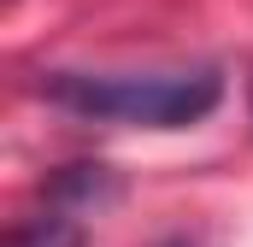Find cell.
I'll list each match as a JSON object with an SVG mask.
<instances>
[{"label":"cell","instance_id":"6da1fadb","mask_svg":"<svg viewBox=\"0 0 253 247\" xmlns=\"http://www.w3.org/2000/svg\"><path fill=\"white\" fill-rule=\"evenodd\" d=\"M42 94L94 124H129V129H189L212 118L224 100L218 71H53Z\"/></svg>","mask_w":253,"mask_h":247},{"label":"cell","instance_id":"7a4b0ae2","mask_svg":"<svg viewBox=\"0 0 253 247\" xmlns=\"http://www.w3.org/2000/svg\"><path fill=\"white\" fill-rule=\"evenodd\" d=\"M88 236H83V212H71V206H47L42 218H24L12 236H6V247H83Z\"/></svg>","mask_w":253,"mask_h":247},{"label":"cell","instance_id":"3957f363","mask_svg":"<svg viewBox=\"0 0 253 247\" xmlns=\"http://www.w3.org/2000/svg\"><path fill=\"white\" fill-rule=\"evenodd\" d=\"M159 247H189V242H183V236H171V242H159Z\"/></svg>","mask_w":253,"mask_h":247}]
</instances>
